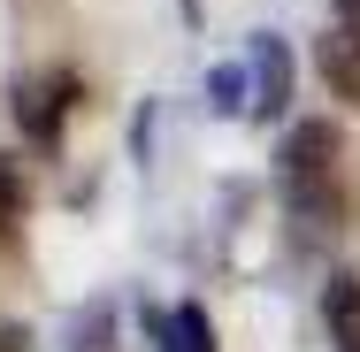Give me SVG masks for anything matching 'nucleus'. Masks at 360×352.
<instances>
[{
	"mask_svg": "<svg viewBox=\"0 0 360 352\" xmlns=\"http://www.w3.org/2000/svg\"><path fill=\"white\" fill-rule=\"evenodd\" d=\"M276 192L299 230H322L338 214V123H291L276 153Z\"/></svg>",
	"mask_w": 360,
	"mask_h": 352,
	"instance_id": "f257e3e1",
	"label": "nucleus"
},
{
	"mask_svg": "<svg viewBox=\"0 0 360 352\" xmlns=\"http://www.w3.org/2000/svg\"><path fill=\"white\" fill-rule=\"evenodd\" d=\"M77 100H84L77 70H39V77H23V84H15V123H23V138H31V145H54Z\"/></svg>",
	"mask_w": 360,
	"mask_h": 352,
	"instance_id": "f03ea898",
	"label": "nucleus"
},
{
	"mask_svg": "<svg viewBox=\"0 0 360 352\" xmlns=\"http://www.w3.org/2000/svg\"><path fill=\"white\" fill-rule=\"evenodd\" d=\"M245 70H253V123H284V107H291V46L276 31H253Z\"/></svg>",
	"mask_w": 360,
	"mask_h": 352,
	"instance_id": "7ed1b4c3",
	"label": "nucleus"
},
{
	"mask_svg": "<svg viewBox=\"0 0 360 352\" xmlns=\"http://www.w3.org/2000/svg\"><path fill=\"white\" fill-rule=\"evenodd\" d=\"M314 62H322V84H330V100L360 107V31L330 23V31H322V46H314Z\"/></svg>",
	"mask_w": 360,
	"mask_h": 352,
	"instance_id": "20e7f679",
	"label": "nucleus"
},
{
	"mask_svg": "<svg viewBox=\"0 0 360 352\" xmlns=\"http://www.w3.org/2000/svg\"><path fill=\"white\" fill-rule=\"evenodd\" d=\"M322 322H330V345L338 352H360V276L322 283Z\"/></svg>",
	"mask_w": 360,
	"mask_h": 352,
	"instance_id": "39448f33",
	"label": "nucleus"
},
{
	"mask_svg": "<svg viewBox=\"0 0 360 352\" xmlns=\"http://www.w3.org/2000/svg\"><path fill=\"white\" fill-rule=\"evenodd\" d=\"M245 84H253V70H238V62H222V70H207V107H215V115H253Z\"/></svg>",
	"mask_w": 360,
	"mask_h": 352,
	"instance_id": "423d86ee",
	"label": "nucleus"
},
{
	"mask_svg": "<svg viewBox=\"0 0 360 352\" xmlns=\"http://www.w3.org/2000/svg\"><path fill=\"white\" fill-rule=\"evenodd\" d=\"M15 222H23V161L0 153V237H15Z\"/></svg>",
	"mask_w": 360,
	"mask_h": 352,
	"instance_id": "0eeeda50",
	"label": "nucleus"
},
{
	"mask_svg": "<svg viewBox=\"0 0 360 352\" xmlns=\"http://www.w3.org/2000/svg\"><path fill=\"white\" fill-rule=\"evenodd\" d=\"M176 352H215V322H207V306H200V299H184V306H176Z\"/></svg>",
	"mask_w": 360,
	"mask_h": 352,
	"instance_id": "6e6552de",
	"label": "nucleus"
},
{
	"mask_svg": "<svg viewBox=\"0 0 360 352\" xmlns=\"http://www.w3.org/2000/svg\"><path fill=\"white\" fill-rule=\"evenodd\" d=\"M146 352H176V306H146Z\"/></svg>",
	"mask_w": 360,
	"mask_h": 352,
	"instance_id": "1a4fd4ad",
	"label": "nucleus"
},
{
	"mask_svg": "<svg viewBox=\"0 0 360 352\" xmlns=\"http://www.w3.org/2000/svg\"><path fill=\"white\" fill-rule=\"evenodd\" d=\"M330 15H338L345 31H360V0H330Z\"/></svg>",
	"mask_w": 360,
	"mask_h": 352,
	"instance_id": "9d476101",
	"label": "nucleus"
},
{
	"mask_svg": "<svg viewBox=\"0 0 360 352\" xmlns=\"http://www.w3.org/2000/svg\"><path fill=\"white\" fill-rule=\"evenodd\" d=\"M0 352H15V337H8V330H0Z\"/></svg>",
	"mask_w": 360,
	"mask_h": 352,
	"instance_id": "9b49d317",
	"label": "nucleus"
}]
</instances>
